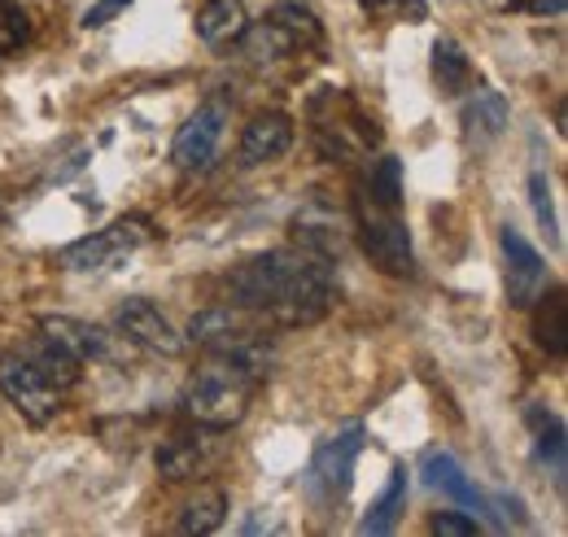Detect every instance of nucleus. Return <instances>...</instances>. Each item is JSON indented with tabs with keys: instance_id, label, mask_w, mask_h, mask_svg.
I'll return each instance as SVG.
<instances>
[{
	"instance_id": "f257e3e1",
	"label": "nucleus",
	"mask_w": 568,
	"mask_h": 537,
	"mask_svg": "<svg viewBox=\"0 0 568 537\" xmlns=\"http://www.w3.org/2000/svg\"><path fill=\"white\" fill-rule=\"evenodd\" d=\"M337 302L333 263L302 250H267L227 275V306L267 315L276 328H311Z\"/></svg>"
},
{
	"instance_id": "f03ea898",
	"label": "nucleus",
	"mask_w": 568,
	"mask_h": 537,
	"mask_svg": "<svg viewBox=\"0 0 568 537\" xmlns=\"http://www.w3.org/2000/svg\"><path fill=\"white\" fill-rule=\"evenodd\" d=\"M254 385H258V381L245 376L241 367L211 358V367L189 381L184 403L180 406H184V415H189L197 428H206V433H227V428H236V424L245 419L250 398H254Z\"/></svg>"
},
{
	"instance_id": "7ed1b4c3",
	"label": "nucleus",
	"mask_w": 568,
	"mask_h": 537,
	"mask_svg": "<svg viewBox=\"0 0 568 537\" xmlns=\"http://www.w3.org/2000/svg\"><path fill=\"white\" fill-rule=\"evenodd\" d=\"M358 210V245L363 254L372 259V267H381L385 275H416V250H412V227L398 210H385V205L367 202L363 193L355 197Z\"/></svg>"
},
{
	"instance_id": "20e7f679",
	"label": "nucleus",
	"mask_w": 568,
	"mask_h": 537,
	"mask_svg": "<svg viewBox=\"0 0 568 537\" xmlns=\"http://www.w3.org/2000/svg\"><path fill=\"white\" fill-rule=\"evenodd\" d=\"M227 123H232V105L223 97H206L189 114V123L175 132V140H171V162L180 171H206L214 158H219V144H223Z\"/></svg>"
},
{
	"instance_id": "39448f33",
	"label": "nucleus",
	"mask_w": 568,
	"mask_h": 537,
	"mask_svg": "<svg viewBox=\"0 0 568 537\" xmlns=\"http://www.w3.org/2000/svg\"><path fill=\"white\" fill-rule=\"evenodd\" d=\"M0 394L9 398V406L27 419V424H36V428H44V424H53L58 419V389L22 358V354H0Z\"/></svg>"
},
{
	"instance_id": "423d86ee",
	"label": "nucleus",
	"mask_w": 568,
	"mask_h": 537,
	"mask_svg": "<svg viewBox=\"0 0 568 537\" xmlns=\"http://www.w3.org/2000/svg\"><path fill=\"white\" fill-rule=\"evenodd\" d=\"M144 241H149V219H119V223H110V227H101V232H92V236L67 245L62 250V267L88 275V271L110 267L114 259L141 250Z\"/></svg>"
},
{
	"instance_id": "0eeeda50",
	"label": "nucleus",
	"mask_w": 568,
	"mask_h": 537,
	"mask_svg": "<svg viewBox=\"0 0 568 537\" xmlns=\"http://www.w3.org/2000/svg\"><path fill=\"white\" fill-rule=\"evenodd\" d=\"M288 232H293V241H297L302 254H311V259H320V263H333V267L342 263L346 241H351V223L324 202L302 205V210L293 214Z\"/></svg>"
},
{
	"instance_id": "6e6552de",
	"label": "nucleus",
	"mask_w": 568,
	"mask_h": 537,
	"mask_svg": "<svg viewBox=\"0 0 568 537\" xmlns=\"http://www.w3.org/2000/svg\"><path fill=\"white\" fill-rule=\"evenodd\" d=\"M363 437L367 428L363 424H346L342 433H333L328 442H320L315 459H311V480L328 494V498H346L351 480H355V464L363 455Z\"/></svg>"
},
{
	"instance_id": "1a4fd4ad",
	"label": "nucleus",
	"mask_w": 568,
	"mask_h": 537,
	"mask_svg": "<svg viewBox=\"0 0 568 537\" xmlns=\"http://www.w3.org/2000/svg\"><path fill=\"white\" fill-rule=\"evenodd\" d=\"M114 328L123 333V341L141 345L149 354H162V358H180L184 345H189L184 336L166 324V315H162L153 302H144V297H128V302L114 311Z\"/></svg>"
},
{
	"instance_id": "9d476101",
	"label": "nucleus",
	"mask_w": 568,
	"mask_h": 537,
	"mask_svg": "<svg viewBox=\"0 0 568 537\" xmlns=\"http://www.w3.org/2000/svg\"><path fill=\"white\" fill-rule=\"evenodd\" d=\"M498 241H503V259H507V297H511L516 311H529L534 297L547 288V263H542V254L525 241V232H516L511 223L503 227Z\"/></svg>"
},
{
	"instance_id": "9b49d317",
	"label": "nucleus",
	"mask_w": 568,
	"mask_h": 537,
	"mask_svg": "<svg viewBox=\"0 0 568 537\" xmlns=\"http://www.w3.org/2000/svg\"><path fill=\"white\" fill-rule=\"evenodd\" d=\"M293 149V119L284 110H267V114H254L241 132V162L245 166H263V162H276Z\"/></svg>"
},
{
	"instance_id": "f8f14e48",
	"label": "nucleus",
	"mask_w": 568,
	"mask_h": 537,
	"mask_svg": "<svg viewBox=\"0 0 568 537\" xmlns=\"http://www.w3.org/2000/svg\"><path fill=\"white\" fill-rule=\"evenodd\" d=\"M40 336H49L53 345H62L79 363H88V358H114V336L105 333V328H97V324L71 320V315H44L40 320Z\"/></svg>"
},
{
	"instance_id": "ddd939ff",
	"label": "nucleus",
	"mask_w": 568,
	"mask_h": 537,
	"mask_svg": "<svg viewBox=\"0 0 568 537\" xmlns=\"http://www.w3.org/2000/svg\"><path fill=\"white\" fill-rule=\"evenodd\" d=\"M214 459H219V446L206 442V437H171L153 455L162 480H193V476H202L211 468Z\"/></svg>"
},
{
	"instance_id": "4468645a",
	"label": "nucleus",
	"mask_w": 568,
	"mask_h": 537,
	"mask_svg": "<svg viewBox=\"0 0 568 537\" xmlns=\"http://www.w3.org/2000/svg\"><path fill=\"white\" fill-rule=\"evenodd\" d=\"M534 341H538V349H547L551 358H565L568 354V297L565 288L556 284L551 293L542 288L538 297H534Z\"/></svg>"
},
{
	"instance_id": "2eb2a0df",
	"label": "nucleus",
	"mask_w": 568,
	"mask_h": 537,
	"mask_svg": "<svg viewBox=\"0 0 568 537\" xmlns=\"http://www.w3.org/2000/svg\"><path fill=\"white\" fill-rule=\"evenodd\" d=\"M425 480H428V489H442L446 498H455V503L468 507V511H490V503L477 494V485L468 480V472L459 468V459H455L450 450L425 455Z\"/></svg>"
},
{
	"instance_id": "dca6fc26",
	"label": "nucleus",
	"mask_w": 568,
	"mask_h": 537,
	"mask_svg": "<svg viewBox=\"0 0 568 537\" xmlns=\"http://www.w3.org/2000/svg\"><path fill=\"white\" fill-rule=\"evenodd\" d=\"M459 119H464V132L473 135V140H498V135L507 132V123H511V105H507L503 92L481 88V92H473L464 101Z\"/></svg>"
},
{
	"instance_id": "f3484780",
	"label": "nucleus",
	"mask_w": 568,
	"mask_h": 537,
	"mask_svg": "<svg viewBox=\"0 0 568 537\" xmlns=\"http://www.w3.org/2000/svg\"><path fill=\"white\" fill-rule=\"evenodd\" d=\"M525 424H529V433H534V442H538V459L556 472V480L565 485V468H568L565 419H560L556 411H547V406L534 403L529 411H525Z\"/></svg>"
},
{
	"instance_id": "a211bd4d",
	"label": "nucleus",
	"mask_w": 568,
	"mask_h": 537,
	"mask_svg": "<svg viewBox=\"0 0 568 537\" xmlns=\"http://www.w3.org/2000/svg\"><path fill=\"white\" fill-rule=\"evenodd\" d=\"M250 27V13L241 0H206L197 13V40L211 49H227L241 40V31Z\"/></svg>"
},
{
	"instance_id": "6ab92c4d",
	"label": "nucleus",
	"mask_w": 568,
	"mask_h": 537,
	"mask_svg": "<svg viewBox=\"0 0 568 537\" xmlns=\"http://www.w3.org/2000/svg\"><path fill=\"white\" fill-rule=\"evenodd\" d=\"M22 358H27V363H31V367H36V372L58 389V394H62V389H74V385H79V376H83V363H79L74 354H67L62 345H53L49 336H36V341L27 345V354H22Z\"/></svg>"
},
{
	"instance_id": "aec40b11",
	"label": "nucleus",
	"mask_w": 568,
	"mask_h": 537,
	"mask_svg": "<svg viewBox=\"0 0 568 537\" xmlns=\"http://www.w3.org/2000/svg\"><path fill=\"white\" fill-rule=\"evenodd\" d=\"M223 520H227V494H223L219 485H206V489H197V494L180 507L175 529L184 537H206V534H219Z\"/></svg>"
},
{
	"instance_id": "412c9836",
	"label": "nucleus",
	"mask_w": 568,
	"mask_h": 537,
	"mask_svg": "<svg viewBox=\"0 0 568 537\" xmlns=\"http://www.w3.org/2000/svg\"><path fill=\"white\" fill-rule=\"evenodd\" d=\"M407 511V468L398 464V468L389 472V485L381 489V498L372 503V511L363 516V525H358V534H394V525H398V516Z\"/></svg>"
},
{
	"instance_id": "4be33fe9",
	"label": "nucleus",
	"mask_w": 568,
	"mask_h": 537,
	"mask_svg": "<svg viewBox=\"0 0 568 537\" xmlns=\"http://www.w3.org/2000/svg\"><path fill=\"white\" fill-rule=\"evenodd\" d=\"M433 79H437L442 97H459L473 83V62L450 36H437V44H433Z\"/></svg>"
},
{
	"instance_id": "5701e85b",
	"label": "nucleus",
	"mask_w": 568,
	"mask_h": 537,
	"mask_svg": "<svg viewBox=\"0 0 568 537\" xmlns=\"http://www.w3.org/2000/svg\"><path fill=\"white\" fill-rule=\"evenodd\" d=\"M358 193H363L367 202L385 205V210H398V205H403V162H398L394 153L376 158L372 171H367V180L358 184Z\"/></svg>"
},
{
	"instance_id": "b1692460",
	"label": "nucleus",
	"mask_w": 568,
	"mask_h": 537,
	"mask_svg": "<svg viewBox=\"0 0 568 537\" xmlns=\"http://www.w3.org/2000/svg\"><path fill=\"white\" fill-rule=\"evenodd\" d=\"M276 27H281L284 36L293 40V49H315L320 40H324V27H320V18L302 4V0H284V4H276L272 13H267Z\"/></svg>"
},
{
	"instance_id": "393cba45",
	"label": "nucleus",
	"mask_w": 568,
	"mask_h": 537,
	"mask_svg": "<svg viewBox=\"0 0 568 537\" xmlns=\"http://www.w3.org/2000/svg\"><path fill=\"white\" fill-rule=\"evenodd\" d=\"M27 36H31V18H27V9H22L18 0H0V58L13 53V49H22Z\"/></svg>"
},
{
	"instance_id": "a878e982",
	"label": "nucleus",
	"mask_w": 568,
	"mask_h": 537,
	"mask_svg": "<svg viewBox=\"0 0 568 537\" xmlns=\"http://www.w3.org/2000/svg\"><path fill=\"white\" fill-rule=\"evenodd\" d=\"M529 202H534V214H538L542 232L551 236V245H560V223H556V205H551V180L542 171L529 175Z\"/></svg>"
},
{
	"instance_id": "bb28decb",
	"label": "nucleus",
	"mask_w": 568,
	"mask_h": 537,
	"mask_svg": "<svg viewBox=\"0 0 568 537\" xmlns=\"http://www.w3.org/2000/svg\"><path fill=\"white\" fill-rule=\"evenodd\" d=\"M428 534L433 537H477L481 534V525H477L473 516H464V511H437V516L428 520Z\"/></svg>"
},
{
	"instance_id": "cd10ccee",
	"label": "nucleus",
	"mask_w": 568,
	"mask_h": 537,
	"mask_svg": "<svg viewBox=\"0 0 568 537\" xmlns=\"http://www.w3.org/2000/svg\"><path fill=\"white\" fill-rule=\"evenodd\" d=\"M128 4H132V0H92L79 22H83V31H101V27H110Z\"/></svg>"
},
{
	"instance_id": "c85d7f7f",
	"label": "nucleus",
	"mask_w": 568,
	"mask_h": 537,
	"mask_svg": "<svg viewBox=\"0 0 568 537\" xmlns=\"http://www.w3.org/2000/svg\"><path fill=\"white\" fill-rule=\"evenodd\" d=\"M358 4H363V13H372V18H403V13L425 18V4H420V0H358Z\"/></svg>"
},
{
	"instance_id": "c756f323",
	"label": "nucleus",
	"mask_w": 568,
	"mask_h": 537,
	"mask_svg": "<svg viewBox=\"0 0 568 537\" xmlns=\"http://www.w3.org/2000/svg\"><path fill=\"white\" fill-rule=\"evenodd\" d=\"M525 9H529V13H551V18H560L568 9V0H525Z\"/></svg>"
},
{
	"instance_id": "7c9ffc66",
	"label": "nucleus",
	"mask_w": 568,
	"mask_h": 537,
	"mask_svg": "<svg viewBox=\"0 0 568 537\" xmlns=\"http://www.w3.org/2000/svg\"><path fill=\"white\" fill-rule=\"evenodd\" d=\"M507 4H511V9H525V0H507Z\"/></svg>"
},
{
	"instance_id": "2f4dec72",
	"label": "nucleus",
	"mask_w": 568,
	"mask_h": 537,
	"mask_svg": "<svg viewBox=\"0 0 568 537\" xmlns=\"http://www.w3.org/2000/svg\"><path fill=\"white\" fill-rule=\"evenodd\" d=\"M0 223H4V205H0Z\"/></svg>"
}]
</instances>
